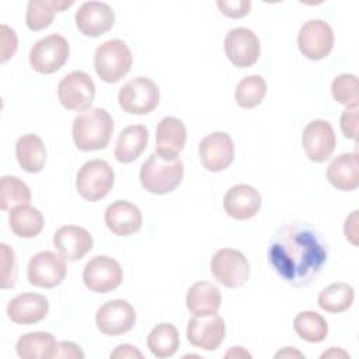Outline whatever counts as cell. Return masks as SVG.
<instances>
[{
	"instance_id": "cell-8",
	"label": "cell",
	"mask_w": 359,
	"mask_h": 359,
	"mask_svg": "<svg viewBox=\"0 0 359 359\" xmlns=\"http://www.w3.org/2000/svg\"><path fill=\"white\" fill-rule=\"evenodd\" d=\"M210 272L220 285L234 289L248 280L250 262L238 250L220 248L210 261Z\"/></svg>"
},
{
	"instance_id": "cell-38",
	"label": "cell",
	"mask_w": 359,
	"mask_h": 359,
	"mask_svg": "<svg viewBox=\"0 0 359 359\" xmlns=\"http://www.w3.org/2000/svg\"><path fill=\"white\" fill-rule=\"evenodd\" d=\"M216 6L222 11L223 15L230 18H241L245 17L251 10L250 0H219Z\"/></svg>"
},
{
	"instance_id": "cell-11",
	"label": "cell",
	"mask_w": 359,
	"mask_h": 359,
	"mask_svg": "<svg viewBox=\"0 0 359 359\" xmlns=\"http://www.w3.org/2000/svg\"><path fill=\"white\" fill-rule=\"evenodd\" d=\"M123 279L119 262L108 255L93 257L83 269L84 285L95 293H108L116 289Z\"/></svg>"
},
{
	"instance_id": "cell-32",
	"label": "cell",
	"mask_w": 359,
	"mask_h": 359,
	"mask_svg": "<svg viewBox=\"0 0 359 359\" xmlns=\"http://www.w3.org/2000/svg\"><path fill=\"white\" fill-rule=\"evenodd\" d=\"M355 299L353 287L344 282H335L324 287L318 294V306L328 313L346 311Z\"/></svg>"
},
{
	"instance_id": "cell-2",
	"label": "cell",
	"mask_w": 359,
	"mask_h": 359,
	"mask_svg": "<svg viewBox=\"0 0 359 359\" xmlns=\"http://www.w3.org/2000/svg\"><path fill=\"white\" fill-rule=\"evenodd\" d=\"M114 132V121L104 108H90L73 121V142L81 151L105 149Z\"/></svg>"
},
{
	"instance_id": "cell-22",
	"label": "cell",
	"mask_w": 359,
	"mask_h": 359,
	"mask_svg": "<svg viewBox=\"0 0 359 359\" xmlns=\"http://www.w3.org/2000/svg\"><path fill=\"white\" fill-rule=\"evenodd\" d=\"M223 208L230 217L236 220H247L258 213L261 208V195L251 185L237 184L226 192Z\"/></svg>"
},
{
	"instance_id": "cell-21",
	"label": "cell",
	"mask_w": 359,
	"mask_h": 359,
	"mask_svg": "<svg viewBox=\"0 0 359 359\" xmlns=\"http://www.w3.org/2000/svg\"><path fill=\"white\" fill-rule=\"evenodd\" d=\"M49 311V302L39 293H21L7 304V316L15 324H35L42 321Z\"/></svg>"
},
{
	"instance_id": "cell-37",
	"label": "cell",
	"mask_w": 359,
	"mask_h": 359,
	"mask_svg": "<svg viewBox=\"0 0 359 359\" xmlns=\"http://www.w3.org/2000/svg\"><path fill=\"white\" fill-rule=\"evenodd\" d=\"M1 247V289H8L15 285L17 278V264L15 254L6 243L0 244Z\"/></svg>"
},
{
	"instance_id": "cell-16",
	"label": "cell",
	"mask_w": 359,
	"mask_h": 359,
	"mask_svg": "<svg viewBox=\"0 0 359 359\" xmlns=\"http://www.w3.org/2000/svg\"><path fill=\"white\" fill-rule=\"evenodd\" d=\"M226 335V324L220 316H195L188 321V342L203 351H215L219 348Z\"/></svg>"
},
{
	"instance_id": "cell-28",
	"label": "cell",
	"mask_w": 359,
	"mask_h": 359,
	"mask_svg": "<svg viewBox=\"0 0 359 359\" xmlns=\"http://www.w3.org/2000/svg\"><path fill=\"white\" fill-rule=\"evenodd\" d=\"M15 157L20 167L27 172H39L46 163V149L38 135L27 133L15 143Z\"/></svg>"
},
{
	"instance_id": "cell-35",
	"label": "cell",
	"mask_w": 359,
	"mask_h": 359,
	"mask_svg": "<svg viewBox=\"0 0 359 359\" xmlns=\"http://www.w3.org/2000/svg\"><path fill=\"white\" fill-rule=\"evenodd\" d=\"M266 94V83L265 80L258 76H247L241 79L236 87V101L241 108L250 109L259 105Z\"/></svg>"
},
{
	"instance_id": "cell-9",
	"label": "cell",
	"mask_w": 359,
	"mask_h": 359,
	"mask_svg": "<svg viewBox=\"0 0 359 359\" xmlns=\"http://www.w3.org/2000/svg\"><path fill=\"white\" fill-rule=\"evenodd\" d=\"M57 97L66 109L79 112L90 109L95 97L94 81L86 72L74 70L59 81Z\"/></svg>"
},
{
	"instance_id": "cell-1",
	"label": "cell",
	"mask_w": 359,
	"mask_h": 359,
	"mask_svg": "<svg viewBox=\"0 0 359 359\" xmlns=\"http://www.w3.org/2000/svg\"><path fill=\"white\" fill-rule=\"evenodd\" d=\"M327 259L328 248L323 236L303 222H292L279 227L268 248V262L272 269L294 287L313 283Z\"/></svg>"
},
{
	"instance_id": "cell-4",
	"label": "cell",
	"mask_w": 359,
	"mask_h": 359,
	"mask_svg": "<svg viewBox=\"0 0 359 359\" xmlns=\"http://www.w3.org/2000/svg\"><path fill=\"white\" fill-rule=\"evenodd\" d=\"M132 63V52L122 39L105 41L94 53V69L105 83L119 81L129 73Z\"/></svg>"
},
{
	"instance_id": "cell-43",
	"label": "cell",
	"mask_w": 359,
	"mask_h": 359,
	"mask_svg": "<svg viewBox=\"0 0 359 359\" xmlns=\"http://www.w3.org/2000/svg\"><path fill=\"white\" fill-rule=\"evenodd\" d=\"M344 233H345L346 240L351 244L358 245V210H353L351 213V216L346 217L345 226H344Z\"/></svg>"
},
{
	"instance_id": "cell-45",
	"label": "cell",
	"mask_w": 359,
	"mask_h": 359,
	"mask_svg": "<svg viewBox=\"0 0 359 359\" xmlns=\"http://www.w3.org/2000/svg\"><path fill=\"white\" fill-rule=\"evenodd\" d=\"M226 358H251V355L247 352V351H244L241 346H233L226 355H224Z\"/></svg>"
},
{
	"instance_id": "cell-6",
	"label": "cell",
	"mask_w": 359,
	"mask_h": 359,
	"mask_svg": "<svg viewBox=\"0 0 359 359\" xmlns=\"http://www.w3.org/2000/svg\"><path fill=\"white\" fill-rule=\"evenodd\" d=\"M158 86L149 77L139 76L125 83L118 94L119 107L130 115H146L157 108Z\"/></svg>"
},
{
	"instance_id": "cell-30",
	"label": "cell",
	"mask_w": 359,
	"mask_h": 359,
	"mask_svg": "<svg viewBox=\"0 0 359 359\" xmlns=\"http://www.w3.org/2000/svg\"><path fill=\"white\" fill-rule=\"evenodd\" d=\"M8 223L15 236L21 238H34L43 229V216L34 206L20 205L10 210Z\"/></svg>"
},
{
	"instance_id": "cell-12",
	"label": "cell",
	"mask_w": 359,
	"mask_h": 359,
	"mask_svg": "<svg viewBox=\"0 0 359 359\" xmlns=\"http://www.w3.org/2000/svg\"><path fill=\"white\" fill-rule=\"evenodd\" d=\"M66 259L53 251H41L31 257L27 268L28 282L36 287L50 289L66 276Z\"/></svg>"
},
{
	"instance_id": "cell-13",
	"label": "cell",
	"mask_w": 359,
	"mask_h": 359,
	"mask_svg": "<svg viewBox=\"0 0 359 359\" xmlns=\"http://www.w3.org/2000/svg\"><path fill=\"white\" fill-rule=\"evenodd\" d=\"M136 323L133 306L123 299H114L104 303L95 314L97 328L109 337L126 334Z\"/></svg>"
},
{
	"instance_id": "cell-18",
	"label": "cell",
	"mask_w": 359,
	"mask_h": 359,
	"mask_svg": "<svg viewBox=\"0 0 359 359\" xmlns=\"http://www.w3.org/2000/svg\"><path fill=\"white\" fill-rule=\"evenodd\" d=\"M74 20L83 35L95 38L114 27L115 13L104 1H86L76 11Z\"/></svg>"
},
{
	"instance_id": "cell-33",
	"label": "cell",
	"mask_w": 359,
	"mask_h": 359,
	"mask_svg": "<svg viewBox=\"0 0 359 359\" xmlns=\"http://www.w3.org/2000/svg\"><path fill=\"white\" fill-rule=\"evenodd\" d=\"M293 328L302 339L310 344L324 341L328 334V324L325 318L321 314L310 310L302 311L294 317Z\"/></svg>"
},
{
	"instance_id": "cell-17",
	"label": "cell",
	"mask_w": 359,
	"mask_h": 359,
	"mask_svg": "<svg viewBox=\"0 0 359 359\" xmlns=\"http://www.w3.org/2000/svg\"><path fill=\"white\" fill-rule=\"evenodd\" d=\"M302 144L307 157L314 163L325 161L334 151L337 139L330 122L324 119L310 121L303 129Z\"/></svg>"
},
{
	"instance_id": "cell-41",
	"label": "cell",
	"mask_w": 359,
	"mask_h": 359,
	"mask_svg": "<svg viewBox=\"0 0 359 359\" xmlns=\"http://www.w3.org/2000/svg\"><path fill=\"white\" fill-rule=\"evenodd\" d=\"M55 358H67V359H83L84 352L80 349L79 345L69 341L57 342V349Z\"/></svg>"
},
{
	"instance_id": "cell-42",
	"label": "cell",
	"mask_w": 359,
	"mask_h": 359,
	"mask_svg": "<svg viewBox=\"0 0 359 359\" xmlns=\"http://www.w3.org/2000/svg\"><path fill=\"white\" fill-rule=\"evenodd\" d=\"M109 358L111 359H133V358L142 359L143 353L137 348H135L129 344H122V345H118L115 348V351L111 352Z\"/></svg>"
},
{
	"instance_id": "cell-25",
	"label": "cell",
	"mask_w": 359,
	"mask_h": 359,
	"mask_svg": "<svg viewBox=\"0 0 359 359\" xmlns=\"http://www.w3.org/2000/svg\"><path fill=\"white\" fill-rule=\"evenodd\" d=\"M187 309L194 316L216 314L222 304L220 289L206 280L195 282L187 293Z\"/></svg>"
},
{
	"instance_id": "cell-26",
	"label": "cell",
	"mask_w": 359,
	"mask_h": 359,
	"mask_svg": "<svg viewBox=\"0 0 359 359\" xmlns=\"http://www.w3.org/2000/svg\"><path fill=\"white\" fill-rule=\"evenodd\" d=\"M149 142V130L143 125L126 126L118 136L114 156L119 163L129 164L135 161L146 149Z\"/></svg>"
},
{
	"instance_id": "cell-31",
	"label": "cell",
	"mask_w": 359,
	"mask_h": 359,
	"mask_svg": "<svg viewBox=\"0 0 359 359\" xmlns=\"http://www.w3.org/2000/svg\"><path fill=\"white\" fill-rule=\"evenodd\" d=\"M180 346V334L170 323L157 324L147 335V348L160 359L172 356Z\"/></svg>"
},
{
	"instance_id": "cell-29",
	"label": "cell",
	"mask_w": 359,
	"mask_h": 359,
	"mask_svg": "<svg viewBox=\"0 0 359 359\" xmlns=\"http://www.w3.org/2000/svg\"><path fill=\"white\" fill-rule=\"evenodd\" d=\"M73 0H31L27 6L25 24L31 31H41L48 28L56 13L73 6Z\"/></svg>"
},
{
	"instance_id": "cell-10",
	"label": "cell",
	"mask_w": 359,
	"mask_h": 359,
	"mask_svg": "<svg viewBox=\"0 0 359 359\" xmlns=\"http://www.w3.org/2000/svg\"><path fill=\"white\" fill-rule=\"evenodd\" d=\"M297 45L302 55L310 60L327 57L334 48V32L324 20H309L297 35Z\"/></svg>"
},
{
	"instance_id": "cell-46",
	"label": "cell",
	"mask_w": 359,
	"mask_h": 359,
	"mask_svg": "<svg viewBox=\"0 0 359 359\" xmlns=\"http://www.w3.org/2000/svg\"><path fill=\"white\" fill-rule=\"evenodd\" d=\"M321 358H349V355L339 348H330V351L324 352Z\"/></svg>"
},
{
	"instance_id": "cell-5",
	"label": "cell",
	"mask_w": 359,
	"mask_h": 359,
	"mask_svg": "<svg viewBox=\"0 0 359 359\" xmlns=\"http://www.w3.org/2000/svg\"><path fill=\"white\" fill-rule=\"evenodd\" d=\"M115 174L105 160H90L81 165L76 175V189L79 195L90 202L105 198L112 189Z\"/></svg>"
},
{
	"instance_id": "cell-39",
	"label": "cell",
	"mask_w": 359,
	"mask_h": 359,
	"mask_svg": "<svg viewBox=\"0 0 359 359\" xmlns=\"http://www.w3.org/2000/svg\"><path fill=\"white\" fill-rule=\"evenodd\" d=\"M341 130L345 137L356 142L358 139V108H346L339 119Z\"/></svg>"
},
{
	"instance_id": "cell-3",
	"label": "cell",
	"mask_w": 359,
	"mask_h": 359,
	"mask_svg": "<svg viewBox=\"0 0 359 359\" xmlns=\"http://www.w3.org/2000/svg\"><path fill=\"white\" fill-rule=\"evenodd\" d=\"M142 187L154 195L174 191L184 178V164L178 156L151 153L142 164L139 172Z\"/></svg>"
},
{
	"instance_id": "cell-23",
	"label": "cell",
	"mask_w": 359,
	"mask_h": 359,
	"mask_svg": "<svg viewBox=\"0 0 359 359\" xmlns=\"http://www.w3.org/2000/svg\"><path fill=\"white\" fill-rule=\"evenodd\" d=\"M328 182L341 191H353L359 187V157L356 151L342 153L332 158L327 168Z\"/></svg>"
},
{
	"instance_id": "cell-34",
	"label": "cell",
	"mask_w": 359,
	"mask_h": 359,
	"mask_svg": "<svg viewBox=\"0 0 359 359\" xmlns=\"http://www.w3.org/2000/svg\"><path fill=\"white\" fill-rule=\"evenodd\" d=\"M29 187L14 175H4L0 180V209L11 210L20 205H28L31 202Z\"/></svg>"
},
{
	"instance_id": "cell-24",
	"label": "cell",
	"mask_w": 359,
	"mask_h": 359,
	"mask_svg": "<svg viewBox=\"0 0 359 359\" xmlns=\"http://www.w3.org/2000/svg\"><path fill=\"white\" fill-rule=\"evenodd\" d=\"M187 142V129L175 116L163 118L156 128V153L161 156H178Z\"/></svg>"
},
{
	"instance_id": "cell-14",
	"label": "cell",
	"mask_w": 359,
	"mask_h": 359,
	"mask_svg": "<svg viewBox=\"0 0 359 359\" xmlns=\"http://www.w3.org/2000/svg\"><path fill=\"white\" fill-rule=\"evenodd\" d=\"M224 52L236 67H251L257 63L261 53L259 39L250 28H233L224 38Z\"/></svg>"
},
{
	"instance_id": "cell-27",
	"label": "cell",
	"mask_w": 359,
	"mask_h": 359,
	"mask_svg": "<svg viewBox=\"0 0 359 359\" xmlns=\"http://www.w3.org/2000/svg\"><path fill=\"white\" fill-rule=\"evenodd\" d=\"M57 342L50 332L35 331L21 335L15 344L17 355L22 359H50L55 358Z\"/></svg>"
},
{
	"instance_id": "cell-20",
	"label": "cell",
	"mask_w": 359,
	"mask_h": 359,
	"mask_svg": "<svg viewBox=\"0 0 359 359\" xmlns=\"http://www.w3.org/2000/svg\"><path fill=\"white\" fill-rule=\"evenodd\" d=\"M53 245L66 261H79L93 248V236L80 226H62L53 234Z\"/></svg>"
},
{
	"instance_id": "cell-7",
	"label": "cell",
	"mask_w": 359,
	"mask_h": 359,
	"mask_svg": "<svg viewBox=\"0 0 359 359\" xmlns=\"http://www.w3.org/2000/svg\"><path fill=\"white\" fill-rule=\"evenodd\" d=\"M70 46L60 34H50L36 41L29 50L31 67L41 74L57 72L69 59Z\"/></svg>"
},
{
	"instance_id": "cell-15",
	"label": "cell",
	"mask_w": 359,
	"mask_h": 359,
	"mask_svg": "<svg viewBox=\"0 0 359 359\" xmlns=\"http://www.w3.org/2000/svg\"><path fill=\"white\" fill-rule=\"evenodd\" d=\"M202 165L210 172L226 170L234 158V143L229 133L213 132L205 136L198 146Z\"/></svg>"
},
{
	"instance_id": "cell-19",
	"label": "cell",
	"mask_w": 359,
	"mask_h": 359,
	"mask_svg": "<svg viewBox=\"0 0 359 359\" xmlns=\"http://www.w3.org/2000/svg\"><path fill=\"white\" fill-rule=\"evenodd\" d=\"M104 220L108 230L121 237L139 231L143 222L139 208L135 203L123 199H118L107 206Z\"/></svg>"
},
{
	"instance_id": "cell-36",
	"label": "cell",
	"mask_w": 359,
	"mask_h": 359,
	"mask_svg": "<svg viewBox=\"0 0 359 359\" xmlns=\"http://www.w3.org/2000/svg\"><path fill=\"white\" fill-rule=\"evenodd\" d=\"M331 94L335 101L346 108H358V77L351 73L338 74L331 83Z\"/></svg>"
},
{
	"instance_id": "cell-44",
	"label": "cell",
	"mask_w": 359,
	"mask_h": 359,
	"mask_svg": "<svg viewBox=\"0 0 359 359\" xmlns=\"http://www.w3.org/2000/svg\"><path fill=\"white\" fill-rule=\"evenodd\" d=\"M275 358H304V355L290 346H285L282 351L275 353Z\"/></svg>"
},
{
	"instance_id": "cell-40",
	"label": "cell",
	"mask_w": 359,
	"mask_h": 359,
	"mask_svg": "<svg viewBox=\"0 0 359 359\" xmlns=\"http://www.w3.org/2000/svg\"><path fill=\"white\" fill-rule=\"evenodd\" d=\"M17 50V35L13 28L1 24V63L7 62Z\"/></svg>"
}]
</instances>
